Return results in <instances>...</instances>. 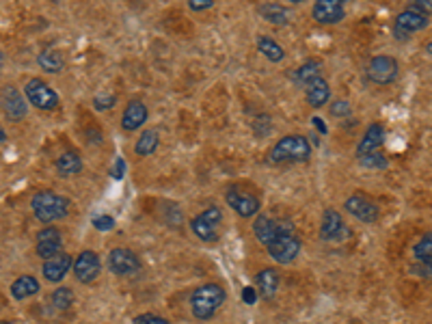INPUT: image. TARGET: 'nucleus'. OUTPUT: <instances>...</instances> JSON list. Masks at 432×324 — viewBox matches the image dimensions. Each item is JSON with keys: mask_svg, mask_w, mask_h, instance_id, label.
<instances>
[{"mask_svg": "<svg viewBox=\"0 0 432 324\" xmlns=\"http://www.w3.org/2000/svg\"><path fill=\"white\" fill-rule=\"evenodd\" d=\"M312 158V145L309 141L300 134H288L284 139H279L270 154L268 160L272 164H294V162H307Z\"/></svg>", "mask_w": 432, "mask_h": 324, "instance_id": "f257e3e1", "label": "nucleus"}, {"mask_svg": "<svg viewBox=\"0 0 432 324\" xmlns=\"http://www.w3.org/2000/svg\"><path fill=\"white\" fill-rule=\"evenodd\" d=\"M227 292L221 283H206L193 292L190 311L197 320H212L214 314L225 305Z\"/></svg>", "mask_w": 432, "mask_h": 324, "instance_id": "f03ea898", "label": "nucleus"}, {"mask_svg": "<svg viewBox=\"0 0 432 324\" xmlns=\"http://www.w3.org/2000/svg\"><path fill=\"white\" fill-rule=\"evenodd\" d=\"M69 199L53 192V190H39L31 199V210L39 223H55L69 214Z\"/></svg>", "mask_w": 432, "mask_h": 324, "instance_id": "7ed1b4c3", "label": "nucleus"}, {"mask_svg": "<svg viewBox=\"0 0 432 324\" xmlns=\"http://www.w3.org/2000/svg\"><path fill=\"white\" fill-rule=\"evenodd\" d=\"M428 22H430L428 7H424L421 3H411L409 7L398 13L396 24H393V35L404 41V39H409L413 33L426 29Z\"/></svg>", "mask_w": 432, "mask_h": 324, "instance_id": "20e7f679", "label": "nucleus"}, {"mask_svg": "<svg viewBox=\"0 0 432 324\" xmlns=\"http://www.w3.org/2000/svg\"><path fill=\"white\" fill-rule=\"evenodd\" d=\"M24 93H27V99H29V104L39 108V111H57L61 106V97L59 93L46 85L41 78H31L27 83V87H24Z\"/></svg>", "mask_w": 432, "mask_h": 324, "instance_id": "39448f33", "label": "nucleus"}, {"mask_svg": "<svg viewBox=\"0 0 432 324\" xmlns=\"http://www.w3.org/2000/svg\"><path fill=\"white\" fill-rule=\"evenodd\" d=\"M221 223H223V212L221 208L212 206L208 210H203L199 216H195L190 220V232L201 240V242H216L218 240V227H221Z\"/></svg>", "mask_w": 432, "mask_h": 324, "instance_id": "423d86ee", "label": "nucleus"}, {"mask_svg": "<svg viewBox=\"0 0 432 324\" xmlns=\"http://www.w3.org/2000/svg\"><path fill=\"white\" fill-rule=\"evenodd\" d=\"M225 202L240 218L258 216L260 208H262V202L258 199V195H253L249 190H242L238 186H234V188H230V190L225 192Z\"/></svg>", "mask_w": 432, "mask_h": 324, "instance_id": "0eeeda50", "label": "nucleus"}, {"mask_svg": "<svg viewBox=\"0 0 432 324\" xmlns=\"http://www.w3.org/2000/svg\"><path fill=\"white\" fill-rule=\"evenodd\" d=\"M398 71H400V65L393 57L389 55H376L370 65H368V78L374 83V85H391L396 78H398Z\"/></svg>", "mask_w": 432, "mask_h": 324, "instance_id": "6e6552de", "label": "nucleus"}, {"mask_svg": "<svg viewBox=\"0 0 432 324\" xmlns=\"http://www.w3.org/2000/svg\"><path fill=\"white\" fill-rule=\"evenodd\" d=\"M253 234H256V238L268 246L270 242H274L281 234H294L292 232V223H284V220H274L270 216H264L260 214L256 220H253Z\"/></svg>", "mask_w": 432, "mask_h": 324, "instance_id": "1a4fd4ad", "label": "nucleus"}, {"mask_svg": "<svg viewBox=\"0 0 432 324\" xmlns=\"http://www.w3.org/2000/svg\"><path fill=\"white\" fill-rule=\"evenodd\" d=\"M109 268L117 277H130L141 270V258L130 248H113L109 253Z\"/></svg>", "mask_w": 432, "mask_h": 324, "instance_id": "9d476101", "label": "nucleus"}, {"mask_svg": "<svg viewBox=\"0 0 432 324\" xmlns=\"http://www.w3.org/2000/svg\"><path fill=\"white\" fill-rule=\"evenodd\" d=\"M268 253L274 262L279 264H292L298 253H300V240L294 234H281L274 242H270L268 246Z\"/></svg>", "mask_w": 432, "mask_h": 324, "instance_id": "9b49d317", "label": "nucleus"}, {"mask_svg": "<svg viewBox=\"0 0 432 324\" xmlns=\"http://www.w3.org/2000/svg\"><path fill=\"white\" fill-rule=\"evenodd\" d=\"M0 111L5 113V117H9L13 121H20V119L27 117L29 106H27V99H24V95L15 87L7 85V87L0 89Z\"/></svg>", "mask_w": 432, "mask_h": 324, "instance_id": "f8f14e48", "label": "nucleus"}, {"mask_svg": "<svg viewBox=\"0 0 432 324\" xmlns=\"http://www.w3.org/2000/svg\"><path fill=\"white\" fill-rule=\"evenodd\" d=\"M74 268V275L81 283H93L97 277H99V270H102V262H99V255L95 251H83L78 258L74 260L71 264Z\"/></svg>", "mask_w": 432, "mask_h": 324, "instance_id": "ddd939ff", "label": "nucleus"}, {"mask_svg": "<svg viewBox=\"0 0 432 324\" xmlns=\"http://www.w3.org/2000/svg\"><path fill=\"white\" fill-rule=\"evenodd\" d=\"M63 248V236L57 227H43L37 234V244H35V251L41 260H50V258H57Z\"/></svg>", "mask_w": 432, "mask_h": 324, "instance_id": "4468645a", "label": "nucleus"}, {"mask_svg": "<svg viewBox=\"0 0 432 324\" xmlns=\"http://www.w3.org/2000/svg\"><path fill=\"white\" fill-rule=\"evenodd\" d=\"M344 210L348 212V214H352L354 218L357 220H361V223H376L378 220V206L376 204H372L368 197H363V195H352V197H348L346 202H344Z\"/></svg>", "mask_w": 432, "mask_h": 324, "instance_id": "2eb2a0df", "label": "nucleus"}, {"mask_svg": "<svg viewBox=\"0 0 432 324\" xmlns=\"http://www.w3.org/2000/svg\"><path fill=\"white\" fill-rule=\"evenodd\" d=\"M312 15L318 24H340L346 17V7L340 0H318L312 7Z\"/></svg>", "mask_w": 432, "mask_h": 324, "instance_id": "dca6fc26", "label": "nucleus"}, {"mask_svg": "<svg viewBox=\"0 0 432 324\" xmlns=\"http://www.w3.org/2000/svg\"><path fill=\"white\" fill-rule=\"evenodd\" d=\"M71 264H74V260H71V255H67V253H59L57 258L46 260L43 266H41L43 279L50 281V283H59L61 279H65V275L69 272Z\"/></svg>", "mask_w": 432, "mask_h": 324, "instance_id": "f3484780", "label": "nucleus"}, {"mask_svg": "<svg viewBox=\"0 0 432 324\" xmlns=\"http://www.w3.org/2000/svg\"><path fill=\"white\" fill-rule=\"evenodd\" d=\"M149 113H147V106L141 102V99H132V102H128V106H125L123 115H121V128L125 132H134L139 128H143V123L147 121Z\"/></svg>", "mask_w": 432, "mask_h": 324, "instance_id": "a211bd4d", "label": "nucleus"}, {"mask_svg": "<svg viewBox=\"0 0 432 324\" xmlns=\"http://www.w3.org/2000/svg\"><path fill=\"white\" fill-rule=\"evenodd\" d=\"M385 143V128L383 123H372V126L365 130V134L361 136L359 145H357V158H365L374 152H378V147Z\"/></svg>", "mask_w": 432, "mask_h": 324, "instance_id": "6ab92c4d", "label": "nucleus"}, {"mask_svg": "<svg viewBox=\"0 0 432 324\" xmlns=\"http://www.w3.org/2000/svg\"><path fill=\"white\" fill-rule=\"evenodd\" d=\"M344 218L337 210L326 208L322 212V220H320V238L322 240H335L340 238V234L344 232Z\"/></svg>", "mask_w": 432, "mask_h": 324, "instance_id": "aec40b11", "label": "nucleus"}, {"mask_svg": "<svg viewBox=\"0 0 432 324\" xmlns=\"http://www.w3.org/2000/svg\"><path fill=\"white\" fill-rule=\"evenodd\" d=\"M279 283H281V275H279L277 268H264L256 275V286L262 298H274Z\"/></svg>", "mask_w": 432, "mask_h": 324, "instance_id": "412c9836", "label": "nucleus"}, {"mask_svg": "<svg viewBox=\"0 0 432 324\" xmlns=\"http://www.w3.org/2000/svg\"><path fill=\"white\" fill-rule=\"evenodd\" d=\"M305 99H307V104L312 108H322L328 99H331V87H328L326 80H316L307 87V91H305Z\"/></svg>", "mask_w": 432, "mask_h": 324, "instance_id": "4be33fe9", "label": "nucleus"}, {"mask_svg": "<svg viewBox=\"0 0 432 324\" xmlns=\"http://www.w3.org/2000/svg\"><path fill=\"white\" fill-rule=\"evenodd\" d=\"M41 290L39 281L33 275H22L11 283V296L15 301H24V298H31Z\"/></svg>", "mask_w": 432, "mask_h": 324, "instance_id": "5701e85b", "label": "nucleus"}, {"mask_svg": "<svg viewBox=\"0 0 432 324\" xmlns=\"http://www.w3.org/2000/svg\"><path fill=\"white\" fill-rule=\"evenodd\" d=\"M57 171L61 178H74L83 171V158L76 152H65L57 158Z\"/></svg>", "mask_w": 432, "mask_h": 324, "instance_id": "b1692460", "label": "nucleus"}, {"mask_svg": "<svg viewBox=\"0 0 432 324\" xmlns=\"http://www.w3.org/2000/svg\"><path fill=\"white\" fill-rule=\"evenodd\" d=\"M320 73H322V63L318 59H309V61H305L296 71H294V80L298 85H305V87H309L312 83L320 80Z\"/></svg>", "mask_w": 432, "mask_h": 324, "instance_id": "393cba45", "label": "nucleus"}, {"mask_svg": "<svg viewBox=\"0 0 432 324\" xmlns=\"http://www.w3.org/2000/svg\"><path fill=\"white\" fill-rule=\"evenodd\" d=\"M258 50L260 55H264L270 63H281L286 59V50L284 45H279L274 39L266 37V35H260L258 37Z\"/></svg>", "mask_w": 432, "mask_h": 324, "instance_id": "a878e982", "label": "nucleus"}, {"mask_svg": "<svg viewBox=\"0 0 432 324\" xmlns=\"http://www.w3.org/2000/svg\"><path fill=\"white\" fill-rule=\"evenodd\" d=\"M260 15L270 22V24H277V27H286V24L290 22V13L284 5L279 3H264L260 7Z\"/></svg>", "mask_w": 432, "mask_h": 324, "instance_id": "bb28decb", "label": "nucleus"}, {"mask_svg": "<svg viewBox=\"0 0 432 324\" xmlns=\"http://www.w3.org/2000/svg\"><path fill=\"white\" fill-rule=\"evenodd\" d=\"M37 63L43 71L48 73H59L65 67V59L59 50H43V52L37 57Z\"/></svg>", "mask_w": 432, "mask_h": 324, "instance_id": "cd10ccee", "label": "nucleus"}, {"mask_svg": "<svg viewBox=\"0 0 432 324\" xmlns=\"http://www.w3.org/2000/svg\"><path fill=\"white\" fill-rule=\"evenodd\" d=\"M158 145H160V134H158V130H145L141 136H139V141H137V145H134V152L139 154V156H151L158 149Z\"/></svg>", "mask_w": 432, "mask_h": 324, "instance_id": "c85d7f7f", "label": "nucleus"}, {"mask_svg": "<svg viewBox=\"0 0 432 324\" xmlns=\"http://www.w3.org/2000/svg\"><path fill=\"white\" fill-rule=\"evenodd\" d=\"M50 298H53V305L59 311H67L74 305V290L71 288H57Z\"/></svg>", "mask_w": 432, "mask_h": 324, "instance_id": "c756f323", "label": "nucleus"}, {"mask_svg": "<svg viewBox=\"0 0 432 324\" xmlns=\"http://www.w3.org/2000/svg\"><path fill=\"white\" fill-rule=\"evenodd\" d=\"M413 253H415V258L421 262V264H426V266H430V253H432V236H430V232L428 234H424V238L413 246Z\"/></svg>", "mask_w": 432, "mask_h": 324, "instance_id": "7c9ffc66", "label": "nucleus"}, {"mask_svg": "<svg viewBox=\"0 0 432 324\" xmlns=\"http://www.w3.org/2000/svg\"><path fill=\"white\" fill-rule=\"evenodd\" d=\"M115 102H117V95H115V93H97V95L93 97V106H95L97 111H109V108L115 106Z\"/></svg>", "mask_w": 432, "mask_h": 324, "instance_id": "2f4dec72", "label": "nucleus"}, {"mask_svg": "<svg viewBox=\"0 0 432 324\" xmlns=\"http://www.w3.org/2000/svg\"><path fill=\"white\" fill-rule=\"evenodd\" d=\"M361 162L370 169H385L389 164V160L385 158V154H380V152H374L365 158H361Z\"/></svg>", "mask_w": 432, "mask_h": 324, "instance_id": "473e14b6", "label": "nucleus"}, {"mask_svg": "<svg viewBox=\"0 0 432 324\" xmlns=\"http://www.w3.org/2000/svg\"><path fill=\"white\" fill-rule=\"evenodd\" d=\"M91 225L99 232H111L115 227V218L109 216V214H99V216H93Z\"/></svg>", "mask_w": 432, "mask_h": 324, "instance_id": "72a5a7b5", "label": "nucleus"}, {"mask_svg": "<svg viewBox=\"0 0 432 324\" xmlns=\"http://www.w3.org/2000/svg\"><path fill=\"white\" fill-rule=\"evenodd\" d=\"M132 322L134 324H171L167 318H162L158 314H139Z\"/></svg>", "mask_w": 432, "mask_h": 324, "instance_id": "f704fd0d", "label": "nucleus"}, {"mask_svg": "<svg viewBox=\"0 0 432 324\" xmlns=\"http://www.w3.org/2000/svg\"><path fill=\"white\" fill-rule=\"evenodd\" d=\"M352 113V106H350V102H346V99H335V102L331 104V115L333 117H348Z\"/></svg>", "mask_w": 432, "mask_h": 324, "instance_id": "c9c22d12", "label": "nucleus"}, {"mask_svg": "<svg viewBox=\"0 0 432 324\" xmlns=\"http://www.w3.org/2000/svg\"><path fill=\"white\" fill-rule=\"evenodd\" d=\"M188 7L193 11H206L214 7V0H188Z\"/></svg>", "mask_w": 432, "mask_h": 324, "instance_id": "e433bc0d", "label": "nucleus"}, {"mask_svg": "<svg viewBox=\"0 0 432 324\" xmlns=\"http://www.w3.org/2000/svg\"><path fill=\"white\" fill-rule=\"evenodd\" d=\"M242 301H244L246 305H256V301H258V292H256V288L246 286V288L242 290Z\"/></svg>", "mask_w": 432, "mask_h": 324, "instance_id": "4c0bfd02", "label": "nucleus"}, {"mask_svg": "<svg viewBox=\"0 0 432 324\" xmlns=\"http://www.w3.org/2000/svg\"><path fill=\"white\" fill-rule=\"evenodd\" d=\"M123 173H125V162H123V158H117V160H115V167H113V176H115V180H121V178H123Z\"/></svg>", "mask_w": 432, "mask_h": 324, "instance_id": "58836bf2", "label": "nucleus"}, {"mask_svg": "<svg viewBox=\"0 0 432 324\" xmlns=\"http://www.w3.org/2000/svg\"><path fill=\"white\" fill-rule=\"evenodd\" d=\"M314 123H316V128L322 132V134H326V126H324V121L322 119H318V117H314Z\"/></svg>", "mask_w": 432, "mask_h": 324, "instance_id": "ea45409f", "label": "nucleus"}, {"mask_svg": "<svg viewBox=\"0 0 432 324\" xmlns=\"http://www.w3.org/2000/svg\"><path fill=\"white\" fill-rule=\"evenodd\" d=\"M5 141H7V132L0 128V143H5Z\"/></svg>", "mask_w": 432, "mask_h": 324, "instance_id": "a19ab883", "label": "nucleus"}, {"mask_svg": "<svg viewBox=\"0 0 432 324\" xmlns=\"http://www.w3.org/2000/svg\"><path fill=\"white\" fill-rule=\"evenodd\" d=\"M0 324H15L13 320H0Z\"/></svg>", "mask_w": 432, "mask_h": 324, "instance_id": "79ce46f5", "label": "nucleus"}]
</instances>
